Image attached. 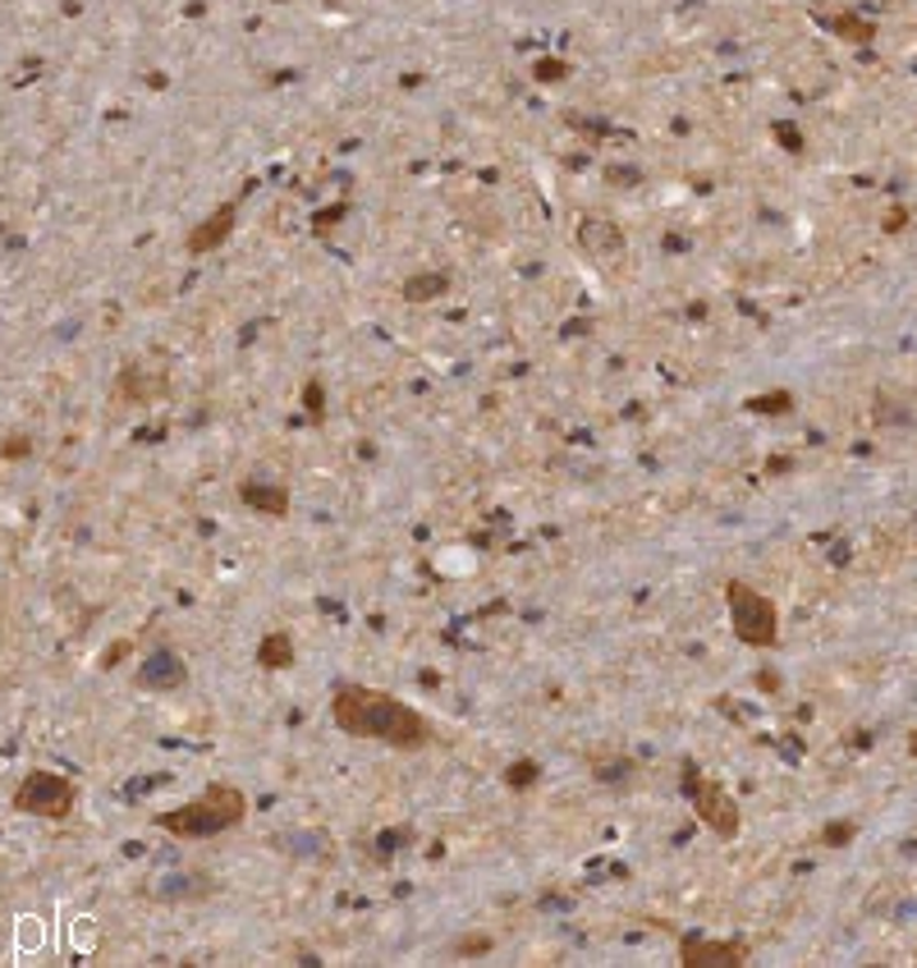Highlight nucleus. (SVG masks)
I'll list each match as a JSON object with an SVG mask.
<instances>
[{"label":"nucleus","mask_w":917,"mask_h":968,"mask_svg":"<svg viewBox=\"0 0 917 968\" xmlns=\"http://www.w3.org/2000/svg\"><path fill=\"white\" fill-rule=\"evenodd\" d=\"M330 716L349 739L390 743V748H405V753L432 743V721L427 716L413 712L409 702H399L395 693L367 689V685H349V689L335 693Z\"/></svg>","instance_id":"nucleus-1"},{"label":"nucleus","mask_w":917,"mask_h":968,"mask_svg":"<svg viewBox=\"0 0 917 968\" xmlns=\"http://www.w3.org/2000/svg\"><path fill=\"white\" fill-rule=\"evenodd\" d=\"M243 818H249V799H243L234 785H212L207 795H197V799H189V803H179L174 812H166V818L156 822V826L170 831V835H184V840H197V835L230 831V826H239Z\"/></svg>","instance_id":"nucleus-2"},{"label":"nucleus","mask_w":917,"mask_h":968,"mask_svg":"<svg viewBox=\"0 0 917 968\" xmlns=\"http://www.w3.org/2000/svg\"><path fill=\"white\" fill-rule=\"evenodd\" d=\"M729 620H734V633L752 648H771L780 638L775 602L767 597V592L748 588V583H729Z\"/></svg>","instance_id":"nucleus-3"},{"label":"nucleus","mask_w":917,"mask_h":968,"mask_svg":"<svg viewBox=\"0 0 917 968\" xmlns=\"http://www.w3.org/2000/svg\"><path fill=\"white\" fill-rule=\"evenodd\" d=\"M19 812H33V818H70L74 808V785L51 772H33L14 795Z\"/></svg>","instance_id":"nucleus-4"},{"label":"nucleus","mask_w":917,"mask_h":968,"mask_svg":"<svg viewBox=\"0 0 917 968\" xmlns=\"http://www.w3.org/2000/svg\"><path fill=\"white\" fill-rule=\"evenodd\" d=\"M692 795H698V818L707 831H715L721 840H734L739 835V808H734V799L725 795L715 781H698L692 785Z\"/></svg>","instance_id":"nucleus-5"},{"label":"nucleus","mask_w":917,"mask_h":968,"mask_svg":"<svg viewBox=\"0 0 917 968\" xmlns=\"http://www.w3.org/2000/svg\"><path fill=\"white\" fill-rule=\"evenodd\" d=\"M679 964L684 968H739V964H748V951L734 941H684Z\"/></svg>","instance_id":"nucleus-6"},{"label":"nucleus","mask_w":917,"mask_h":968,"mask_svg":"<svg viewBox=\"0 0 917 968\" xmlns=\"http://www.w3.org/2000/svg\"><path fill=\"white\" fill-rule=\"evenodd\" d=\"M257 662H262L266 670H289V666H294V643H289V633H285V629H276V633H266V638H262Z\"/></svg>","instance_id":"nucleus-7"},{"label":"nucleus","mask_w":917,"mask_h":968,"mask_svg":"<svg viewBox=\"0 0 917 968\" xmlns=\"http://www.w3.org/2000/svg\"><path fill=\"white\" fill-rule=\"evenodd\" d=\"M230 221H234V211L226 207V211H216L212 221H207V230H197L193 234V249H212V244H220V239L230 234Z\"/></svg>","instance_id":"nucleus-8"},{"label":"nucleus","mask_w":917,"mask_h":968,"mask_svg":"<svg viewBox=\"0 0 917 968\" xmlns=\"http://www.w3.org/2000/svg\"><path fill=\"white\" fill-rule=\"evenodd\" d=\"M249 500L262 505V510H272V515L285 510V492H249Z\"/></svg>","instance_id":"nucleus-9"},{"label":"nucleus","mask_w":917,"mask_h":968,"mask_svg":"<svg viewBox=\"0 0 917 968\" xmlns=\"http://www.w3.org/2000/svg\"><path fill=\"white\" fill-rule=\"evenodd\" d=\"M532 781H536V766H532V762H514V766H509V785H514V789H523V785H532Z\"/></svg>","instance_id":"nucleus-10"},{"label":"nucleus","mask_w":917,"mask_h":968,"mask_svg":"<svg viewBox=\"0 0 917 968\" xmlns=\"http://www.w3.org/2000/svg\"><path fill=\"white\" fill-rule=\"evenodd\" d=\"M491 945H496L491 936H468V941H459V945H455V951H459V955H486Z\"/></svg>","instance_id":"nucleus-11"},{"label":"nucleus","mask_w":917,"mask_h":968,"mask_svg":"<svg viewBox=\"0 0 917 968\" xmlns=\"http://www.w3.org/2000/svg\"><path fill=\"white\" fill-rule=\"evenodd\" d=\"M848 835H854V826H835V831H825V845H844Z\"/></svg>","instance_id":"nucleus-12"}]
</instances>
